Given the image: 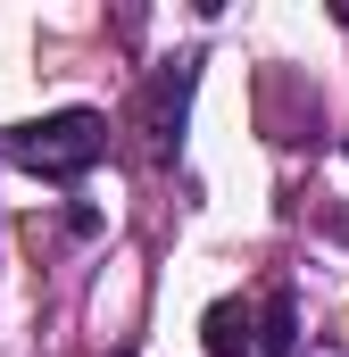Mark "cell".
Wrapping results in <instances>:
<instances>
[{
    "label": "cell",
    "mask_w": 349,
    "mask_h": 357,
    "mask_svg": "<svg viewBox=\"0 0 349 357\" xmlns=\"http://www.w3.org/2000/svg\"><path fill=\"white\" fill-rule=\"evenodd\" d=\"M100 150H108V116H100V108L25 116V125L0 133V158L25 167V175H42V183H84L91 167H100Z\"/></svg>",
    "instance_id": "6da1fadb"
},
{
    "label": "cell",
    "mask_w": 349,
    "mask_h": 357,
    "mask_svg": "<svg viewBox=\"0 0 349 357\" xmlns=\"http://www.w3.org/2000/svg\"><path fill=\"white\" fill-rule=\"evenodd\" d=\"M191 84H200V50H183L167 59L150 84H142V108H133V133H142V150L167 167L174 150H183V116H191Z\"/></svg>",
    "instance_id": "7a4b0ae2"
},
{
    "label": "cell",
    "mask_w": 349,
    "mask_h": 357,
    "mask_svg": "<svg viewBox=\"0 0 349 357\" xmlns=\"http://www.w3.org/2000/svg\"><path fill=\"white\" fill-rule=\"evenodd\" d=\"M208 333V357H266V333H258V299H216L200 316Z\"/></svg>",
    "instance_id": "3957f363"
},
{
    "label": "cell",
    "mask_w": 349,
    "mask_h": 357,
    "mask_svg": "<svg viewBox=\"0 0 349 357\" xmlns=\"http://www.w3.org/2000/svg\"><path fill=\"white\" fill-rule=\"evenodd\" d=\"M117 357H133V349H117Z\"/></svg>",
    "instance_id": "277c9868"
},
{
    "label": "cell",
    "mask_w": 349,
    "mask_h": 357,
    "mask_svg": "<svg viewBox=\"0 0 349 357\" xmlns=\"http://www.w3.org/2000/svg\"><path fill=\"white\" fill-rule=\"evenodd\" d=\"M341 150H349V142H341Z\"/></svg>",
    "instance_id": "5b68a950"
}]
</instances>
